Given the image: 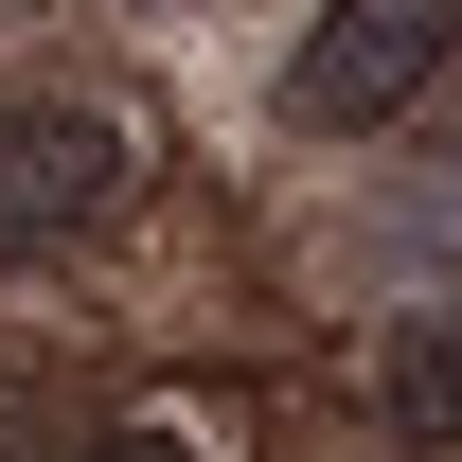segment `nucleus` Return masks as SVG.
I'll return each mask as SVG.
<instances>
[{"mask_svg":"<svg viewBox=\"0 0 462 462\" xmlns=\"http://www.w3.org/2000/svg\"><path fill=\"white\" fill-rule=\"evenodd\" d=\"M0 462H36V374H0Z\"/></svg>","mask_w":462,"mask_h":462,"instance_id":"obj_4","label":"nucleus"},{"mask_svg":"<svg viewBox=\"0 0 462 462\" xmlns=\"http://www.w3.org/2000/svg\"><path fill=\"white\" fill-rule=\"evenodd\" d=\"M125 178H143L125 107H89V89H0V249H71V231H107Z\"/></svg>","mask_w":462,"mask_h":462,"instance_id":"obj_1","label":"nucleus"},{"mask_svg":"<svg viewBox=\"0 0 462 462\" xmlns=\"http://www.w3.org/2000/svg\"><path fill=\"white\" fill-rule=\"evenodd\" d=\"M71 462H196V445H178V427H89Z\"/></svg>","mask_w":462,"mask_h":462,"instance_id":"obj_3","label":"nucleus"},{"mask_svg":"<svg viewBox=\"0 0 462 462\" xmlns=\"http://www.w3.org/2000/svg\"><path fill=\"white\" fill-rule=\"evenodd\" d=\"M445 36H462V0H320V36L285 54V125L302 143H356V125L427 107Z\"/></svg>","mask_w":462,"mask_h":462,"instance_id":"obj_2","label":"nucleus"}]
</instances>
